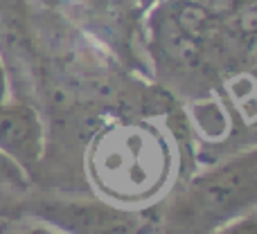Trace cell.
Instances as JSON below:
<instances>
[{"mask_svg":"<svg viewBox=\"0 0 257 234\" xmlns=\"http://www.w3.org/2000/svg\"><path fill=\"white\" fill-rule=\"evenodd\" d=\"M257 155L237 153L192 178L172 207L176 234H210L219 225L255 209Z\"/></svg>","mask_w":257,"mask_h":234,"instance_id":"obj_1","label":"cell"},{"mask_svg":"<svg viewBox=\"0 0 257 234\" xmlns=\"http://www.w3.org/2000/svg\"><path fill=\"white\" fill-rule=\"evenodd\" d=\"M23 216L36 218L61 234H154V218L140 207L86 196H48L23 205Z\"/></svg>","mask_w":257,"mask_h":234,"instance_id":"obj_2","label":"cell"},{"mask_svg":"<svg viewBox=\"0 0 257 234\" xmlns=\"http://www.w3.org/2000/svg\"><path fill=\"white\" fill-rule=\"evenodd\" d=\"M43 122L39 113L23 102H0V153L27 173L43 158Z\"/></svg>","mask_w":257,"mask_h":234,"instance_id":"obj_3","label":"cell"},{"mask_svg":"<svg viewBox=\"0 0 257 234\" xmlns=\"http://www.w3.org/2000/svg\"><path fill=\"white\" fill-rule=\"evenodd\" d=\"M27 171L0 153V191H27Z\"/></svg>","mask_w":257,"mask_h":234,"instance_id":"obj_4","label":"cell"},{"mask_svg":"<svg viewBox=\"0 0 257 234\" xmlns=\"http://www.w3.org/2000/svg\"><path fill=\"white\" fill-rule=\"evenodd\" d=\"M0 234H61V232L36 221V218L21 216V218H5V221H0Z\"/></svg>","mask_w":257,"mask_h":234,"instance_id":"obj_5","label":"cell"},{"mask_svg":"<svg viewBox=\"0 0 257 234\" xmlns=\"http://www.w3.org/2000/svg\"><path fill=\"white\" fill-rule=\"evenodd\" d=\"M210 234H257V216L255 209L241 214V216L232 218V221L219 225L217 230H212Z\"/></svg>","mask_w":257,"mask_h":234,"instance_id":"obj_6","label":"cell"},{"mask_svg":"<svg viewBox=\"0 0 257 234\" xmlns=\"http://www.w3.org/2000/svg\"><path fill=\"white\" fill-rule=\"evenodd\" d=\"M7 99V70H5V61L0 57V102Z\"/></svg>","mask_w":257,"mask_h":234,"instance_id":"obj_7","label":"cell"}]
</instances>
